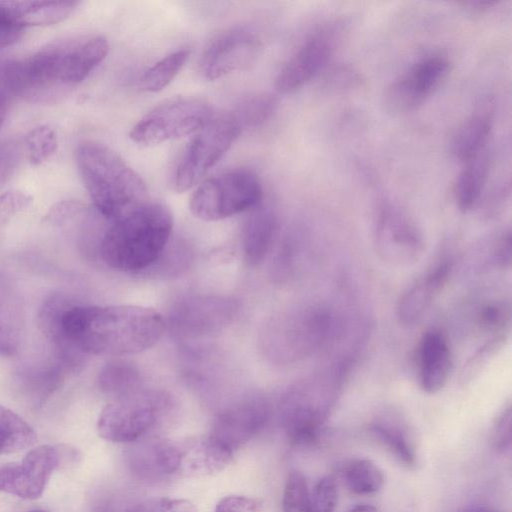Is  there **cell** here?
I'll use <instances>...</instances> for the list:
<instances>
[{"instance_id": "obj_37", "label": "cell", "mask_w": 512, "mask_h": 512, "mask_svg": "<svg viewBox=\"0 0 512 512\" xmlns=\"http://www.w3.org/2000/svg\"><path fill=\"white\" fill-rule=\"evenodd\" d=\"M32 203V197L16 189L0 193V228L6 226L18 213L26 210Z\"/></svg>"}, {"instance_id": "obj_26", "label": "cell", "mask_w": 512, "mask_h": 512, "mask_svg": "<svg viewBox=\"0 0 512 512\" xmlns=\"http://www.w3.org/2000/svg\"><path fill=\"white\" fill-rule=\"evenodd\" d=\"M15 22L22 28L61 22L78 6L75 1H2Z\"/></svg>"}, {"instance_id": "obj_20", "label": "cell", "mask_w": 512, "mask_h": 512, "mask_svg": "<svg viewBox=\"0 0 512 512\" xmlns=\"http://www.w3.org/2000/svg\"><path fill=\"white\" fill-rule=\"evenodd\" d=\"M60 80L63 86L82 82L106 57L109 45L101 35L60 42Z\"/></svg>"}, {"instance_id": "obj_8", "label": "cell", "mask_w": 512, "mask_h": 512, "mask_svg": "<svg viewBox=\"0 0 512 512\" xmlns=\"http://www.w3.org/2000/svg\"><path fill=\"white\" fill-rule=\"evenodd\" d=\"M169 407L168 397L160 391L138 389L114 398L101 411L97 430L101 438L129 443L146 434Z\"/></svg>"}, {"instance_id": "obj_10", "label": "cell", "mask_w": 512, "mask_h": 512, "mask_svg": "<svg viewBox=\"0 0 512 512\" xmlns=\"http://www.w3.org/2000/svg\"><path fill=\"white\" fill-rule=\"evenodd\" d=\"M374 243L379 257L394 266L415 263L425 250L423 234L413 219L389 198L377 203Z\"/></svg>"}, {"instance_id": "obj_11", "label": "cell", "mask_w": 512, "mask_h": 512, "mask_svg": "<svg viewBox=\"0 0 512 512\" xmlns=\"http://www.w3.org/2000/svg\"><path fill=\"white\" fill-rule=\"evenodd\" d=\"M450 71L449 60L442 55H428L412 64L385 88L384 110L394 116L418 109L439 87Z\"/></svg>"}, {"instance_id": "obj_31", "label": "cell", "mask_w": 512, "mask_h": 512, "mask_svg": "<svg viewBox=\"0 0 512 512\" xmlns=\"http://www.w3.org/2000/svg\"><path fill=\"white\" fill-rule=\"evenodd\" d=\"M276 108V97L261 92L243 98L230 113L243 130L262 126L273 116Z\"/></svg>"}, {"instance_id": "obj_16", "label": "cell", "mask_w": 512, "mask_h": 512, "mask_svg": "<svg viewBox=\"0 0 512 512\" xmlns=\"http://www.w3.org/2000/svg\"><path fill=\"white\" fill-rule=\"evenodd\" d=\"M268 418L269 406L265 400H242L217 415L209 437L234 452L257 435Z\"/></svg>"}, {"instance_id": "obj_17", "label": "cell", "mask_w": 512, "mask_h": 512, "mask_svg": "<svg viewBox=\"0 0 512 512\" xmlns=\"http://www.w3.org/2000/svg\"><path fill=\"white\" fill-rule=\"evenodd\" d=\"M451 269V259L442 257L406 288L396 306L401 324L413 326L421 321L445 286Z\"/></svg>"}, {"instance_id": "obj_46", "label": "cell", "mask_w": 512, "mask_h": 512, "mask_svg": "<svg viewBox=\"0 0 512 512\" xmlns=\"http://www.w3.org/2000/svg\"><path fill=\"white\" fill-rule=\"evenodd\" d=\"M466 512H498V511L491 509V508L478 507V508H473V509L467 510Z\"/></svg>"}, {"instance_id": "obj_18", "label": "cell", "mask_w": 512, "mask_h": 512, "mask_svg": "<svg viewBox=\"0 0 512 512\" xmlns=\"http://www.w3.org/2000/svg\"><path fill=\"white\" fill-rule=\"evenodd\" d=\"M416 356L420 388L428 394L442 390L453 367L452 350L446 335L438 329L425 331L419 340Z\"/></svg>"}, {"instance_id": "obj_44", "label": "cell", "mask_w": 512, "mask_h": 512, "mask_svg": "<svg viewBox=\"0 0 512 512\" xmlns=\"http://www.w3.org/2000/svg\"><path fill=\"white\" fill-rule=\"evenodd\" d=\"M8 111V97L0 91V127L5 121Z\"/></svg>"}, {"instance_id": "obj_3", "label": "cell", "mask_w": 512, "mask_h": 512, "mask_svg": "<svg viewBox=\"0 0 512 512\" xmlns=\"http://www.w3.org/2000/svg\"><path fill=\"white\" fill-rule=\"evenodd\" d=\"M110 222L101 235L99 254L107 266L121 272H137L154 264L173 229L170 209L151 200Z\"/></svg>"}, {"instance_id": "obj_43", "label": "cell", "mask_w": 512, "mask_h": 512, "mask_svg": "<svg viewBox=\"0 0 512 512\" xmlns=\"http://www.w3.org/2000/svg\"><path fill=\"white\" fill-rule=\"evenodd\" d=\"M460 4L465 7V9L479 13L488 10L489 8L495 6L497 1L491 0H469V1H461Z\"/></svg>"}, {"instance_id": "obj_15", "label": "cell", "mask_w": 512, "mask_h": 512, "mask_svg": "<svg viewBox=\"0 0 512 512\" xmlns=\"http://www.w3.org/2000/svg\"><path fill=\"white\" fill-rule=\"evenodd\" d=\"M235 304L228 298L197 296L174 309L170 323L182 337H202L223 329L234 317Z\"/></svg>"}, {"instance_id": "obj_27", "label": "cell", "mask_w": 512, "mask_h": 512, "mask_svg": "<svg viewBox=\"0 0 512 512\" xmlns=\"http://www.w3.org/2000/svg\"><path fill=\"white\" fill-rule=\"evenodd\" d=\"M347 488L354 494L369 495L382 489L384 474L377 464L369 459H352L340 468Z\"/></svg>"}, {"instance_id": "obj_24", "label": "cell", "mask_w": 512, "mask_h": 512, "mask_svg": "<svg viewBox=\"0 0 512 512\" xmlns=\"http://www.w3.org/2000/svg\"><path fill=\"white\" fill-rule=\"evenodd\" d=\"M493 126V112L490 107L473 111L454 129L449 140L451 155L466 162L487 146Z\"/></svg>"}, {"instance_id": "obj_42", "label": "cell", "mask_w": 512, "mask_h": 512, "mask_svg": "<svg viewBox=\"0 0 512 512\" xmlns=\"http://www.w3.org/2000/svg\"><path fill=\"white\" fill-rule=\"evenodd\" d=\"M15 161L14 151L7 145L0 147V182L9 175Z\"/></svg>"}, {"instance_id": "obj_5", "label": "cell", "mask_w": 512, "mask_h": 512, "mask_svg": "<svg viewBox=\"0 0 512 512\" xmlns=\"http://www.w3.org/2000/svg\"><path fill=\"white\" fill-rule=\"evenodd\" d=\"M354 362L333 360L314 376L295 385L286 395L282 409L285 433L294 445L319 441L322 424L339 398Z\"/></svg>"}, {"instance_id": "obj_28", "label": "cell", "mask_w": 512, "mask_h": 512, "mask_svg": "<svg viewBox=\"0 0 512 512\" xmlns=\"http://www.w3.org/2000/svg\"><path fill=\"white\" fill-rule=\"evenodd\" d=\"M98 384L104 393L117 398L140 389L141 376L131 363L113 360L100 370Z\"/></svg>"}, {"instance_id": "obj_23", "label": "cell", "mask_w": 512, "mask_h": 512, "mask_svg": "<svg viewBox=\"0 0 512 512\" xmlns=\"http://www.w3.org/2000/svg\"><path fill=\"white\" fill-rule=\"evenodd\" d=\"M280 229L277 214L268 208L252 209L242 230L244 260L250 266L261 263L276 242Z\"/></svg>"}, {"instance_id": "obj_45", "label": "cell", "mask_w": 512, "mask_h": 512, "mask_svg": "<svg viewBox=\"0 0 512 512\" xmlns=\"http://www.w3.org/2000/svg\"><path fill=\"white\" fill-rule=\"evenodd\" d=\"M348 512H378L377 508L369 504H359L354 506Z\"/></svg>"}, {"instance_id": "obj_38", "label": "cell", "mask_w": 512, "mask_h": 512, "mask_svg": "<svg viewBox=\"0 0 512 512\" xmlns=\"http://www.w3.org/2000/svg\"><path fill=\"white\" fill-rule=\"evenodd\" d=\"M338 500V489L332 476H325L316 484L311 503L314 512H333Z\"/></svg>"}, {"instance_id": "obj_29", "label": "cell", "mask_w": 512, "mask_h": 512, "mask_svg": "<svg viewBox=\"0 0 512 512\" xmlns=\"http://www.w3.org/2000/svg\"><path fill=\"white\" fill-rule=\"evenodd\" d=\"M35 441L33 428L17 413L0 405V454L21 451Z\"/></svg>"}, {"instance_id": "obj_4", "label": "cell", "mask_w": 512, "mask_h": 512, "mask_svg": "<svg viewBox=\"0 0 512 512\" xmlns=\"http://www.w3.org/2000/svg\"><path fill=\"white\" fill-rule=\"evenodd\" d=\"M76 164L95 210L105 219L115 220L148 200L140 175L105 144H79Z\"/></svg>"}, {"instance_id": "obj_14", "label": "cell", "mask_w": 512, "mask_h": 512, "mask_svg": "<svg viewBox=\"0 0 512 512\" xmlns=\"http://www.w3.org/2000/svg\"><path fill=\"white\" fill-rule=\"evenodd\" d=\"M336 24L322 26L310 33L279 70L274 87L280 94H290L320 73L328 64L338 41Z\"/></svg>"}, {"instance_id": "obj_1", "label": "cell", "mask_w": 512, "mask_h": 512, "mask_svg": "<svg viewBox=\"0 0 512 512\" xmlns=\"http://www.w3.org/2000/svg\"><path fill=\"white\" fill-rule=\"evenodd\" d=\"M38 324L53 356L71 373L81 370L88 355L141 353L153 347L166 328L162 315L152 308L80 305L61 292L42 302Z\"/></svg>"}, {"instance_id": "obj_12", "label": "cell", "mask_w": 512, "mask_h": 512, "mask_svg": "<svg viewBox=\"0 0 512 512\" xmlns=\"http://www.w3.org/2000/svg\"><path fill=\"white\" fill-rule=\"evenodd\" d=\"M74 458L65 446L41 445L26 453L20 462L0 466V492L22 499H37L52 473Z\"/></svg>"}, {"instance_id": "obj_34", "label": "cell", "mask_w": 512, "mask_h": 512, "mask_svg": "<svg viewBox=\"0 0 512 512\" xmlns=\"http://www.w3.org/2000/svg\"><path fill=\"white\" fill-rule=\"evenodd\" d=\"M283 512H314L305 477L292 472L287 478L283 493Z\"/></svg>"}, {"instance_id": "obj_7", "label": "cell", "mask_w": 512, "mask_h": 512, "mask_svg": "<svg viewBox=\"0 0 512 512\" xmlns=\"http://www.w3.org/2000/svg\"><path fill=\"white\" fill-rule=\"evenodd\" d=\"M213 117L210 104L198 97L178 96L156 105L132 128L130 139L153 146L197 133Z\"/></svg>"}, {"instance_id": "obj_21", "label": "cell", "mask_w": 512, "mask_h": 512, "mask_svg": "<svg viewBox=\"0 0 512 512\" xmlns=\"http://www.w3.org/2000/svg\"><path fill=\"white\" fill-rule=\"evenodd\" d=\"M25 310L21 291L15 280L0 273V356L11 357L22 346Z\"/></svg>"}, {"instance_id": "obj_6", "label": "cell", "mask_w": 512, "mask_h": 512, "mask_svg": "<svg viewBox=\"0 0 512 512\" xmlns=\"http://www.w3.org/2000/svg\"><path fill=\"white\" fill-rule=\"evenodd\" d=\"M262 194L256 174L236 169L202 181L191 195L189 208L198 219L219 221L256 208Z\"/></svg>"}, {"instance_id": "obj_32", "label": "cell", "mask_w": 512, "mask_h": 512, "mask_svg": "<svg viewBox=\"0 0 512 512\" xmlns=\"http://www.w3.org/2000/svg\"><path fill=\"white\" fill-rule=\"evenodd\" d=\"M370 431L406 468H414L417 456L406 434L401 427L386 421H375L370 425Z\"/></svg>"}, {"instance_id": "obj_2", "label": "cell", "mask_w": 512, "mask_h": 512, "mask_svg": "<svg viewBox=\"0 0 512 512\" xmlns=\"http://www.w3.org/2000/svg\"><path fill=\"white\" fill-rule=\"evenodd\" d=\"M350 333L349 315L335 304L321 301L278 316L270 324L266 341L273 358L295 363L339 350L343 343L357 350L359 345L350 341Z\"/></svg>"}, {"instance_id": "obj_36", "label": "cell", "mask_w": 512, "mask_h": 512, "mask_svg": "<svg viewBox=\"0 0 512 512\" xmlns=\"http://www.w3.org/2000/svg\"><path fill=\"white\" fill-rule=\"evenodd\" d=\"M124 512H197V509L187 499L160 497L138 502Z\"/></svg>"}, {"instance_id": "obj_40", "label": "cell", "mask_w": 512, "mask_h": 512, "mask_svg": "<svg viewBox=\"0 0 512 512\" xmlns=\"http://www.w3.org/2000/svg\"><path fill=\"white\" fill-rule=\"evenodd\" d=\"M262 505V501L257 498L230 495L218 501L214 512H259Z\"/></svg>"}, {"instance_id": "obj_13", "label": "cell", "mask_w": 512, "mask_h": 512, "mask_svg": "<svg viewBox=\"0 0 512 512\" xmlns=\"http://www.w3.org/2000/svg\"><path fill=\"white\" fill-rule=\"evenodd\" d=\"M262 41L246 26H235L215 35L204 48L199 60V73L214 81L249 68L259 57Z\"/></svg>"}, {"instance_id": "obj_30", "label": "cell", "mask_w": 512, "mask_h": 512, "mask_svg": "<svg viewBox=\"0 0 512 512\" xmlns=\"http://www.w3.org/2000/svg\"><path fill=\"white\" fill-rule=\"evenodd\" d=\"M189 55V48H181L158 60L142 74L141 89L150 93L165 89L181 71Z\"/></svg>"}, {"instance_id": "obj_9", "label": "cell", "mask_w": 512, "mask_h": 512, "mask_svg": "<svg viewBox=\"0 0 512 512\" xmlns=\"http://www.w3.org/2000/svg\"><path fill=\"white\" fill-rule=\"evenodd\" d=\"M242 132L231 113L213 116L191 139L180 157L172 184L184 192L198 184Z\"/></svg>"}, {"instance_id": "obj_33", "label": "cell", "mask_w": 512, "mask_h": 512, "mask_svg": "<svg viewBox=\"0 0 512 512\" xmlns=\"http://www.w3.org/2000/svg\"><path fill=\"white\" fill-rule=\"evenodd\" d=\"M26 152L32 164L47 161L57 150L58 138L49 125H39L31 129L25 137Z\"/></svg>"}, {"instance_id": "obj_19", "label": "cell", "mask_w": 512, "mask_h": 512, "mask_svg": "<svg viewBox=\"0 0 512 512\" xmlns=\"http://www.w3.org/2000/svg\"><path fill=\"white\" fill-rule=\"evenodd\" d=\"M69 373L53 356L20 364L14 372V382L24 400L39 407L63 386Z\"/></svg>"}, {"instance_id": "obj_35", "label": "cell", "mask_w": 512, "mask_h": 512, "mask_svg": "<svg viewBox=\"0 0 512 512\" xmlns=\"http://www.w3.org/2000/svg\"><path fill=\"white\" fill-rule=\"evenodd\" d=\"M361 77L352 66L344 63L330 67L323 76L324 90L332 93L350 91L360 85Z\"/></svg>"}, {"instance_id": "obj_39", "label": "cell", "mask_w": 512, "mask_h": 512, "mask_svg": "<svg viewBox=\"0 0 512 512\" xmlns=\"http://www.w3.org/2000/svg\"><path fill=\"white\" fill-rule=\"evenodd\" d=\"M511 405L507 404L496 416L491 429V444L498 452H505L511 445Z\"/></svg>"}, {"instance_id": "obj_22", "label": "cell", "mask_w": 512, "mask_h": 512, "mask_svg": "<svg viewBox=\"0 0 512 512\" xmlns=\"http://www.w3.org/2000/svg\"><path fill=\"white\" fill-rule=\"evenodd\" d=\"M177 476H209L224 470L233 460L234 452L210 437L202 440L176 442Z\"/></svg>"}, {"instance_id": "obj_25", "label": "cell", "mask_w": 512, "mask_h": 512, "mask_svg": "<svg viewBox=\"0 0 512 512\" xmlns=\"http://www.w3.org/2000/svg\"><path fill=\"white\" fill-rule=\"evenodd\" d=\"M455 184L454 195L462 212L473 209L480 202L491 166V154L487 146L464 162Z\"/></svg>"}, {"instance_id": "obj_41", "label": "cell", "mask_w": 512, "mask_h": 512, "mask_svg": "<svg viewBox=\"0 0 512 512\" xmlns=\"http://www.w3.org/2000/svg\"><path fill=\"white\" fill-rule=\"evenodd\" d=\"M24 28L18 25L0 1V48L16 43L23 35Z\"/></svg>"}]
</instances>
